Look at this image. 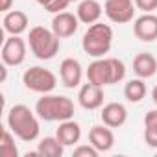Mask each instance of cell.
<instances>
[{
  "label": "cell",
  "instance_id": "6da1fadb",
  "mask_svg": "<svg viewBox=\"0 0 157 157\" xmlns=\"http://www.w3.org/2000/svg\"><path fill=\"white\" fill-rule=\"evenodd\" d=\"M8 128L15 133L17 139H21L24 142L35 140L41 133L37 113L32 111L24 104H17L8 111Z\"/></svg>",
  "mask_w": 157,
  "mask_h": 157
},
{
  "label": "cell",
  "instance_id": "7c38bea8",
  "mask_svg": "<svg viewBox=\"0 0 157 157\" xmlns=\"http://www.w3.org/2000/svg\"><path fill=\"white\" fill-rule=\"evenodd\" d=\"M133 33L137 39L144 43H151L157 39V15L153 13H144L135 19L133 22Z\"/></svg>",
  "mask_w": 157,
  "mask_h": 157
},
{
  "label": "cell",
  "instance_id": "f1b7e54d",
  "mask_svg": "<svg viewBox=\"0 0 157 157\" xmlns=\"http://www.w3.org/2000/svg\"><path fill=\"white\" fill-rule=\"evenodd\" d=\"M151 100H153V104L157 105V85L153 87V91H151Z\"/></svg>",
  "mask_w": 157,
  "mask_h": 157
},
{
  "label": "cell",
  "instance_id": "cb8c5ba5",
  "mask_svg": "<svg viewBox=\"0 0 157 157\" xmlns=\"http://www.w3.org/2000/svg\"><path fill=\"white\" fill-rule=\"evenodd\" d=\"M98 150L89 142V144H80V146H76L74 148V151H72V155L74 157H98Z\"/></svg>",
  "mask_w": 157,
  "mask_h": 157
},
{
  "label": "cell",
  "instance_id": "4316f807",
  "mask_svg": "<svg viewBox=\"0 0 157 157\" xmlns=\"http://www.w3.org/2000/svg\"><path fill=\"white\" fill-rule=\"evenodd\" d=\"M11 6H13V0H0V11L2 13L11 11Z\"/></svg>",
  "mask_w": 157,
  "mask_h": 157
},
{
  "label": "cell",
  "instance_id": "e0dca14e",
  "mask_svg": "<svg viewBox=\"0 0 157 157\" xmlns=\"http://www.w3.org/2000/svg\"><path fill=\"white\" fill-rule=\"evenodd\" d=\"M102 11H104V8L100 6L98 0H80L76 15L80 19V22H83V24H94L100 21Z\"/></svg>",
  "mask_w": 157,
  "mask_h": 157
},
{
  "label": "cell",
  "instance_id": "52a82bcc",
  "mask_svg": "<svg viewBox=\"0 0 157 157\" xmlns=\"http://www.w3.org/2000/svg\"><path fill=\"white\" fill-rule=\"evenodd\" d=\"M135 0H105L104 13L115 24H126L135 17Z\"/></svg>",
  "mask_w": 157,
  "mask_h": 157
},
{
  "label": "cell",
  "instance_id": "30bf717a",
  "mask_svg": "<svg viewBox=\"0 0 157 157\" xmlns=\"http://www.w3.org/2000/svg\"><path fill=\"white\" fill-rule=\"evenodd\" d=\"M104 87L100 85H94L91 82L83 83L80 87V93H78V102L80 105L87 111H94V109H100L104 105Z\"/></svg>",
  "mask_w": 157,
  "mask_h": 157
},
{
  "label": "cell",
  "instance_id": "ba28073f",
  "mask_svg": "<svg viewBox=\"0 0 157 157\" xmlns=\"http://www.w3.org/2000/svg\"><path fill=\"white\" fill-rule=\"evenodd\" d=\"M87 82L105 87L113 85V70H111V61L109 57H96L89 68H87Z\"/></svg>",
  "mask_w": 157,
  "mask_h": 157
},
{
  "label": "cell",
  "instance_id": "5bb4252c",
  "mask_svg": "<svg viewBox=\"0 0 157 157\" xmlns=\"http://www.w3.org/2000/svg\"><path fill=\"white\" fill-rule=\"evenodd\" d=\"M102 122L109 128H120L128 120V109L118 102H109L102 107Z\"/></svg>",
  "mask_w": 157,
  "mask_h": 157
},
{
  "label": "cell",
  "instance_id": "5b68a950",
  "mask_svg": "<svg viewBox=\"0 0 157 157\" xmlns=\"http://www.w3.org/2000/svg\"><path fill=\"white\" fill-rule=\"evenodd\" d=\"M22 83L28 91L39 93V94H48L56 89L57 78L52 70L43 68V67H30L22 74Z\"/></svg>",
  "mask_w": 157,
  "mask_h": 157
},
{
  "label": "cell",
  "instance_id": "8992f818",
  "mask_svg": "<svg viewBox=\"0 0 157 157\" xmlns=\"http://www.w3.org/2000/svg\"><path fill=\"white\" fill-rule=\"evenodd\" d=\"M26 48L28 43L21 37V35H10L4 44H2V63H6L8 67H19L24 63L26 59Z\"/></svg>",
  "mask_w": 157,
  "mask_h": 157
},
{
  "label": "cell",
  "instance_id": "ffe728a7",
  "mask_svg": "<svg viewBox=\"0 0 157 157\" xmlns=\"http://www.w3.org/2000/svg\"><path fill=\"white\" fill-rule=\"evenodd\" d=\"M146 83H144V80L142 78H135V80H129L128 83H126V87H124V96H126V100L128 102H131V104H139V102H142V98L146 96Z\"/></svg>",
  "mask_w": 157,
  "mask_h": 157
},
{
  "label": "cell",
  "instance_id": "3957f363",
  "mask_svg": "<svg viewBox=\"0 0 157 157\" xmlns=\"http://www.w3.org/2000/svg\"><path fill=\"white\" fill-rule=\"evenodd\" d=\"M113 46V28L104 22H94L87 28L82 39V48L91 57H105Z\"/></svg>",
  "mask_w": 157,
  "mask_h": 157
},
{
  "label": "cell",
  "instance_id": "ac0fdd59",
  "mask_svg": "<svg viewBox=\"0 0 157 157\" xmlns=\"http://www.w3.org/2000/svg\"><path fill=\"white\" fill-rule=\"evenodd\" d=\"M56 137L65 146H74V144L80 142V139H82V128H80V124H78L76 120H72V118L63 120V122H59Z\"/></svg>",
  "mask_w": 157,
  "mask_h": 157
},
{
  "label": "cell",
  "instance_id": "2e32d148",
  "mask_svg": "<svg viewBox=\"0 0 157 157\" xmlns=\"http://www.w3.org/2000/svg\"><path fill=\"white\" fill-rule=\"evenodd\" d=\"M133 72L137 74V78H142V80H148V78L155 76L157 74V57L148 52L137 54L133 59Z\"/></svg>",
  "mask_w": 157,
  "mask_h": 157
},
{
  "label": "cell",
  "instance_id": "277c9868",
  "mask_svg": "<svg viewBox=\"0 0 157 157\" xmlns=\"http://www.w3.org/2000/svg\"><path fill=\"white\" fill-rule=\"evenodd\" d=\"M59 41L61 39L54 33V30L44 26H33L28 33V46L32 54L41 61H48L57 56Z\"/></svg>",
  "mask_w": 157,
  "mask_h": 157
},
{
  "label": "cell",
  "instance_id": "484cf974",
  "mask_svg": "<svg viewBox=\"0 0 157 157\" xmlns=\"http://www.w3.org/2000/svg\"><path fill=\"white\" fill-rule=\"evenodd\" d=\"M68 6H70V2H68V0H54V2H52L48 8H44V10H46L48 13H54V15H56V13H61V11H65Z\"/></svg>",
  "mask_w": 157,
  "mask_h": 157
},
{
  "label": "cell",
  "instance_id": "d6986e66",
  "mask_svg": "<svg viewBox=\"0 0 157 157\" xmlns=\"http://www.w3.org/2000/svg\"><path fill=\"white\" fill-rule=\"evenodd\" d=\"M65 151V144L57 137H44L37 144L39 157H61Z\"/></svg>",
  "mask_w": 157,
  "mask_h": 157
},
{
  "label": "cell",
  "instance_id": "d4e9b609",
  "mask_svg": "<svg viewBox=\"0 0 157 157\" xmlns=\"http://www.w3.org/2000/svg\"><path fill=\"white\" fill-rule=\"evenodd\" d=\"M135 6L142 13H153L157 10V0H135Z\"/></svg>",
  "mask_w": 157,
  "mask_h": 157
},
{
  "label": "cell",
  "instance_id": "4fadbf2b",
  "mask_svg": "<svg viewBox=\"0 0 157 157\" xmlns=\"http://www.w3.org/2000/svg\"><path fill=\"white\" fill-rule=\"evenodd\" d=\"M89 142L100 151H109L113 146H115V133L109 126H93L91 131H89Z\"/></svg>",
  "mask_w": 157,
  "mask_h": 157
},
{
  "label": "cell",
  "instance_id": "83f0119b",
  "mask_svg": "<svg viewBox=\"0 0 157 157\" xmlns=\"http://www.w3.org/2000/svg\"><path fill=\"white\" fill-rule=\"evenodd\" d=\"M35 2H37L39 6H43V8H48V6L54 2V0H35Z\"/></svg>",
  "mask_w": 157,
  "mask_h": 157
},
{
  "label": "cell",
  "instance_id": "603a6c76",
  "mask_svg": "<svg viewBox=\"0 0 157 157\" xmlns=\"http://www.w3.org/2000/svg\"><path fill=\"white\" fill-rule=\"evenodd\" d=\"M111 61V70H113V83H120L126 78V65L118 57H109Z\"/></svg>",
  "mask_w": 157,
  "mask_h": 157
},
{
  "label": "cell",
  "instance_id": "7402d4cb",
  "mask_svg": "<svg viewBox=\"0 0 157 157\" xmlns=\"http://www.w3.org/2000/svg\"><path fill=\"white\" fill-rule=\"evenodd\" d=\"M0 155L2 157H17L19 155V148L15 144V133L6 128L2 131V140H0Z\"/></svg>",
  "mask_w": 157,
  "mask_h": 157
},
{
  "label": "cell",
  "instance_id": "8fae6325",
  "mask_svg": "<svg viewBox=\"0 0 157 157\" xmlns=\"http://www.w3.org/2000/svg\"><path fill=\"white\" fill-rule=\"evenodd\" d=\"M78 28H80V19L70 11L56 13L52 19V30L59 39H67V37L74 35L78 32Z\"/></svg>",
  "mask_w": 157,
  "mask_h": 157
},
{
  "label": "cell",
  "instance_id": "7a4b0ae2",
  "mask_svg": "<svg viewBox=\"0 0 157 157\" xmlns=\"http://www.w3.org/2000/svg\"><path fill=\"white\" fill-rule=\"evenodd\" d=\"M35 113L44 122H63L74 117V102L59 94H43L35 104Z\"/></svg>",
  "mask_w": 157,
  "mask_h": 157
},
{
  "label": "cell",
  "instance_id": "9a60e30c",
  "mask_svg": "<svg viewBox=\"0 0 157 157\" xmlns=\"http://www.w3.org/2000/svg\"><path fill=\"white\" fill-rule=\"evenodd\" d=\"M2 24H4V32L10 33V35H21L28 30V15L21 10H11L8 13H4V19H2Z\"/></svg>",
  "mask_w": 157,
  "mask_h": 157
},
{
  "label": "cell",
  "instance_id": "44dd1931",
  "mask_svg": "<svg viewBox=\"0 0 157 157\" xmlns=\"http://www.w3.org/2000/svg\"><path fill=\"white\" fill-rule=\"evenodd\" d=\"M144 142L151 148H157V109H151L144 115Z\"/></svg>",
  "mask_w": 157,
  "mask_h": 157
},
{
  "label": "cell",
  "instance_id": "9c48e42d",
  "mask_svg": "<svg viewBox=\"0 0 157 157\" xmlns=\"http://www.w3.org/2000/svg\"><path fill=\"white\" fill-rule=\"evenodd\" d=\"M59 78L61 83L67 89H76L82 85V78H83V68L80 65V61L74 57H67L61 61L59 65Z\"/></svg>",
  "mask_w": 157,
  "mask_h": 157
},
{
  "label": "cell",
  "instance_id": "f546056e",
  "mask_svg": "<svg viewBox=\"0 0 157 157\" xmlns=\"http://www.w3.org/2000/svg\"><path fill=\"white\" fill-rule=\"evenodd\" d=\"M68 2H70V4H72V2H80V0H68Z\"/></svg>",
  "mask_w": 157,
  "mask_h": 157
}]
</instances>
